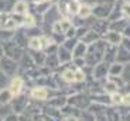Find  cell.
Returning <instances> with one entry per match:
<instances>
[{
	"instance_id": "obj_5",
	"label": "cell",
	"mask_w": 130,
	"mask_h": 121,
	"mask_svg": "<svg viewBox=\"0 0 130 121\" xmlns=\"http://www.w3.org/2000/svg\"><path fill=\"white\" fill-rule=\"evenodd\" d=\"M28 96L26 94H20V96H16V97H13V100H11V103H10V106H11V110H13L14 114H21V113H24L27 110V107H28Z\"/></svg>"
},
{
	"instance_id": "obj_40",
	"label": "cell",
	"mask_w": 130,
	"mask_h": 121,
	"mask_svg": "<svg viewBox=\"0 0 130 121\" xmlns=\"http://www.w3.org/2000/svg\"><path fill=\"white\" fill-rule=\"evenodd\" d=\"M120 45L123 46V48H126V49H129V51H130V38H126V37H123V39H122Z\"/></svg>"
},
{
	"instance_id": "obj_49",
	"label": "cell",
	"mask_w": 130,
	"mask_h": 121,
	"mask_svg": "<svg viewBox=\"0 0 130 121\" xmlns=\"http://www.w3.org/2000/svg\"><path fill=\"white\" fill-rule=\"evenodd\" d=\"M0 121H3V118H2V117H0Z\"/></svg>"
},
{
	"instance_id": "obj_14",
	"label": "cell",
	"mask_w": 130,
	"mask_h": 121,
	"mask_svg": "<svg viewBox=\"0 0 130 121\" xmlns=\"http://www.w3.org/2000/svg\"><path fill=\"white\" fill-rule=\"evenodd\" d=\"M115 62L122 63V65H126L130 62V51L126 48H123L122 45L117 46V54H116V61Z\"/></svg>"
},
{
	"instance_id": "obj_20",
	"label": "cell",
	"mask_w": 130,
	"mask_h": 121,
	"mask_svg": "<svg viewBox=\"0 0 130 121\" xmlns=\"http://www.w3.org/2000/svg\"><path fill=\"white\" fill-rule=\"evenodd\" d=\"M68 104V97L64 94L61 96H55V97H52V99H48V106H51V107H55L58 108V110H61L64 106Z\"/></svg>"
},
{
	"instance_id": "obj_42",
	"label": "cell",
	"mask_w": 130,
	"mask_h": 121,
	"mask_svg": "<svg viewBox=\"0 0 130 121\" xmlns=\"http://www.w3.org/2000/svg\"><path fill=\"white\" fill-rule=\"evenodd\" d=\"M122 106L130 107V93H126V94H123V104H122Z\"/></svg>"
},
{
	"instance_id": "obj_41",
	"label": "cell",
	"mask_w": 130,
	"mask_h": 121,
	"mask_svg": "<svg viewBox=\"0 0 130 121\" xmlns=\"http://www.w3.org/2000/svg\"><path fill=\"white\" fill-rule=\"evenodd\" d=\"M3 121H19V115L14 114V113H11V114H9L7 117H4Z\"/></svg>"
},
{
	"instance_id": "obj_34",
	"label": "cell",
	"mask_w": 130,
	"mask_h": 121,
	"mask_svg": "<svg viewBox=\"0 0 130 121\" xmlns=\"http://www.w3.org/2000/svg\"><path fill=\"white\" fill-rule=\"evenodd\" d=\"M78 41H79L78 38H67L64 41V44H62V46H65L68 51H71V52H72V49H74L75 45L78 44Z\"/></svg>"
},
{
	"instance_id": "obj_17",
	"label": "cell",
	"mask_w": 130,
	"mask_h": 121,
	"mask_svg": "<svg viewBox=\"0 0 130 121\" xmlns=\"http://www.w3.org/2000/svg\"><path fill=\"white\" fill-rule=\"evenodd\" d=\"M20 65H21V68H23L27 73L34 70V69L37 68V65L34 63V61H32V58H31V55H30V54H26V52H24L23 58L20 59Z\"/></svg>"
},
{
	"instance_id": "obj_13",
	"label": "cell",
	"mask_w": 130,
	"mask_h": 121,
	"mask_svg": "<svg viewBox=\"0 0 130 121\" xmlns=\"http://www.w3.org/2000/svg\"><path fill=\"white\" fill-rule=\"evenodd\" d=\"M123 39V35L120 33H115V31H107L106 34L103 35V41L109 45H116L119 46Z\"/></svg>"
},
{
	"instance_id": "obj_44",
	"label": "cell",
	"mask_w": 130,
	"mask_h": 121,
	"mask_svg": "<svg viewBox=\"0 0 130 121\" xmlns=\"http://www.w3.org/2000/svg\"><path fill=\"white\" fill-rule=\"evenodd\" d=\"M120 114H122V121H130V110L120 113Z\"/></svg>"
},
{
	"instance_id": "obj_33",
	"label": "cell",
	"mask_w": 130,
	"mask_h": 121,
	"mask_svg": "<svg viewBox=\"0 0 130 121\" xmlns=\"http://www.w3.org/2000/svg\"><path fill=\"white\" fill-rule=\"evenodd\" d=\"M110 96V102H112V106H122L123 104V94L119 92L113 93V94H109Z\"/></svg>"
},
{
	"instance_id": "obj_3",
	"label": "cell",
	"mask_w": 130,
	"mask_h": 121,
	"mask_svg": "<svg viewBox=\"0 0 130 121\" xmlns=\"http://www.w3.org/2000/svg\"><path fill=\"white\" fill-rule=\"evenodd\" d=\"M68 104L76 107L78 110H88L92 104V100L88 94L81 92H76V93H72L71 96L68 97Z\"/></svg>"
},
{
	"instance_id": "obj_45",
	"label": "cell",
	"mask_w": 130,
	"mask_h": 121,
	"mask_svg": "<svg viewBox=\"0 0 130 121\" xmlns=\"http://www.w3.org/2000/svg\"><path fill=\"white\" fill-rule=\"evenodd\" d=\"M95 121H107V118L105 115V113L103 114H96L95 115Z\"/></svg>"
},
{
	"instance_id": "obj_4",
	"label": "cell",
	"mask_w": 130,
	"mask_h": 121,
	"mask_svg": "<svg viewBox=\"0 0 130 121\" xmlns=\"http://www.w3.org/2000/svg\"><path fill=\"white\" fill-rule=\"evenodd\" d=\"M61 18H62V14H61L59 7L57 6V4H51V7L42 14V23L45 24V26H50V28H51L57 21H59Z\"/></svg>"
},
{
	"instance_id": "obj_38",
	"label": "cell",
	"mask_w": 130,
	"mask_h": 121,
	"mask_svg": "<svg viewBox=\"0 0 130 121\" xmlns=\"http://www.w3.org/2000/svg\"><path fill=\"white\" fill-rule=\"evenodd\" d=\"M7 83H10L9 82V76L0 70V89H6Z\"/></svg>"
},
{
	"instance_id": "obj_6",
	"label": "cell",
	"mask_w": 130,
	"mask_h": 121,
	"mask_svg": "<svg viewBox=\"0 0 130 121\" xmlns=\"http://www.w3.org/2000/svg\"><path fill=\"white\" fill-rule=\"evenodd\" d=\"M112 7L113 4L110 3H96L95 6H92V16H95L96 18L107 20L112 13Z\"/></svg>"
},
{
	"instance_id": "obj_21",
	"label": "cell",
	"mask_w": 130,
	"mask_h": 121,
	"mask_svg": "<svg viewBox=\"0 0 130 121\" xmlns=\"http://www.w3.org/2000/svg\"><path fill=\"white\" fill-rule=\"evenodd\" d=\"M57 55H58L59 63H68L69 61H72V52L68 51L62 45H58V49H57Z\"/></svg>"
},
{
	"instance_id": "obj_15",
	"label": "cell",
	"mask_w": 130,
	"mask_h": 121,
	"mask_svg": "<svg viewBox=\"0 0 130 121\" xmlns=\"http://www.w3.org/2000/svg\"><path fill=\"white\" fill-rule=\"evenodd\" d=\"M129 21L126 18H119V20H115V21H110L109 23V31H115V33H120L123 34L124 28L127 27Z\"/></svg>"
},
{
	"instance_id": "obj_30",
	"label": "cell",
	"mask_w": 130,
	"mask_h": 121,
	"mask_svg": "<svg viewBox=\"0 0 130 121\" xmlns=\"http://www.w3.org/2000/svg\"><path fill=\"white\" fill-rule=\"evenodd\" d=\"M103 92L107 93V94H113V93L119 92V87H117V85L112 80V79L107 78L103 83Z\"/></svg>"
},
{
	"instance_id": "obj_1",
	"label": "cell",
	"mask_w": 130,
	"mask_h": 121,
	"mask_svg": "<svg viewBox=\"0 0 130 121\" xmlns=\"http://www.w3.org/2000/svg\"><path fill=\"white\" fill-rule=\"evenodd\" d=\"M107 44L105 42L103 39H99L96 42L88 45V52L85 55V63L89 68H93L98 63H101L103 61V54H105V48Z\"/></svg>"
},
{
	"instance_id": "obj_32",
	"label": "cell",
	"mask_w": 130,
	"mask_h": 121,
	"mask_svg": "<svg viewBox=\"0 0 130 121\" xmlns=\"http://www.w3.org/2000/svg\"><path fill=\"white\" fill-rule=\"evenodd\" d=\"M123 68L124 65H122V63H117V62L110 63V66H109V76H122Z\"/></svg>"
},
{
	"instance_id": "obj_10",
	"label": "cell",
	"mask_w": 130,
	"mask_h": 121,
	"mask_svg": "<svg viewBox=\"0 0 130 121\" xmlns=\"http://www.w3.org/2000/svg\"><path fill=\"white\" fill-rule=\"evenodd\" d=\"M109 20H102V18H96L93 20L91 23V27H89V30H92V31H95L96 34H99L101 37H103L105 34L109 31Z\"/></svg>"
},
{
	"instance_id": "obj_23",
	"label": "cell",
	"mask_w": 130,
	"mask_h": 121,
	"mask_svg": "<svg viewBox=\"0 0 130 121\" xmlns=\"http://www.w3.org/2000/svg\"><path fill=\"white\" fill-rule=\"evenodd\" d=\"M11 39H13V41H14V42H16L19 46H21V48H26V46H28V39H30V38H27V33H24V31H19V33L13 34Z\"/></svg>"
},
{
	"instance_id": "obj_39",
	"label": "cell",
	"mask_w": 130,
	"mask_h": 121,
	"mask_svg": "<svg viewBox=\"0 0 130 121\" xmlns=\"http://www.w3.org/2000/svg\"><path fill=\"white\" fill-rule=\"evenodd\" d=\"M72 62H74V65L76 66V68H79V69H84L85 66H86V63H85V58H74L72 59Z\"/></svg>"
},
{
	"instance_id": "obj_36",
	"label": "cell",
	"mask_w": 130,
	"mask_h": 121,
	"mask_svg": "<svg viewBox=\"0 0 130 121\" xmlns=\"http://www.w3.org/2000/svg\"><path fill=\"white\" fill-rule=\"evenodd\" d=\"M122 79L124 80V83H126V85H130V62L124 65L123 73H122Z\"/></svg>"
},
{
	"instance_id": "obj_35",
	"label": "cell",
	"mask_w": 130,
	"mask_h": 121,
	"mask_svg": "<svg viewBox=\"0 0 130 121\" xmlns=\"http://www.w3.org/2000/svg\"><path fill=\"white\" fill-rule=\"evenodd\" d=\"M79 121H95V115L89 110H82L79 114Z\"/></svg>"
},
{
	"instance_id": "obj_46",
	"label": "cell",
	"mask_w": 130,
	"mask_h": 121,
	"mask_svg": "<svg viewBox=\"0 0 130 121\" xmlns=\"http://www.w3.org/2000/svg\"><path fill=\"white\" fill-rule=\"evenodd\" d=\"M123 37H126V38H130V23L127 24V27L124 28V31H123V34H122Z\"/></svg>"
},
{
	"instance_id": "obj_8",
	"label": "cell",
	"mask_w": 130,
	"mask_h": 121,
	"mask_svg": "<svg viewBox=\"0 0 130 121\" xmlns=\"http://www.w3.org/2000/svg\"><path fill=\"white\" fill-rule=\"evenodd\" d=\"M17 69H19V62L7 58V56H3L0 59V70L3 73H6L7 76H14Z\"/></svg>"
},
{
	"instance_id": "obj_24",
	"label": "cell",
	"mask_w": 130,
	"mask_h": 121,
	"mask_svg": "<svg viewBox=\"0 0 130 121\" xmlns=\"http://www.w3.org/2000/svg\"><path fill=\"white\" fill-rule=\"evenodd\" d=\"M76 69V68H75ZM75 69H69V68H67V69H64L61 72V80L62 82H65V83H68V85H72V83H75Z\"/></svg>"
},
{
	"instance_id": "obj_19",
	"label": "cell",
	"mask_w": 130,
	"mask_h": 121,
	"mask_svg": "<svg viewBox=\"0 0 130 121\" xmlns=\"http://www.w3.org/2000/svg\"><path fill=\"white\" fill-rule=\"evenodd\" d=\"M11 11L14 14H19V16H27L28 14V3L26 0H17Z\"/></svg>"
},
{
	"instance_id": "obj_47",
	"label": "cell",
	"mask_w": 130,
	"mask_h": 121,
	"mask_svg": "<svg viewBox=\"0 0 130 121\" xmlns=\"http://www.w3.org/2000/svg\"><path fill=\"white\" fill-rule=\"evenodd\" d=\"M4 56V52H3V45H2V42H0V59Z\"/></svg>"
},
{
	"instance_id": "obj_28",
	"label": "cell",
	"mask_w": 130,
	"mask_h": 121,
	"mask_svg": "<svg viewBox=\"0 0 130 121\" xmlns=\"http://www.w3.org/2000/svg\"><path fill=\"white\" fill-rule=\"evenodd\" d=\"M44 66H47L48 69H55L57 66H59V59H58L57 52L55 54H48V55H47Z\"/></svg>"
},
{
	"instance_id": "obj_9",
	"label": "cell",
	"mask_w": 130,
	"mask_h": 121,
	"mask_svg": "<svg viewBox=\"0 0 130 121\" xmlns=\"http://www.w3.org/2000/svg\"><path fill=\"white\" fill-rule=\"evenodd\" d=\"M72 27V21L69 18H61L59 21H57L54 26L51 27V31L52 34H55V35H64L67 34L69 28Z\"/></svg>"
},
{
	"instance_id": "obj_11",
	"label": "cell",
	"mask_w": 130,
	"mask_h": 121,
	"mask_svg": "<svg viewBox=\"0 0 130 121\" xmlns=\"http://www.w3.org/2000/svg\"><path fill=\"white\" fill-rule=\"evenodd\" d=\"M23 87H24V79L21 78V76H13V79L10 80L9 87H7V89H9L10 93L13 94V97H16V96L21 94Z\"/></svg>"
},
{
	"instance_id": "obj_25",
	"label": "cell",
	"mask_w": 130,
	"mask_h": 121,
	"mask_svg": "<svg viewBox=\"0 0 130 121\" xmlns=\"http://www.w3.org/2000/svg\"><path fill=\"white\" fill-rule=\"evenodd\" d=\"M81 111L82 110H78L76 107H74V106H71V104H67V106H64V107L61 108V113H62L64 117H76V118H79Z\"/></svg>"
},
{
	"instance_id": "obj_2",
	"label": "cell",
	"mask_w": 130,
	"mask_h": 121,
	"mask_svg": "<svg viewBox=\"0 0 130 121\" xmlns=\"http://www.w3.org/2000/svg\"><path fill=\"white\" fill-rule=\"evenodd\" d=\"M3 45V52H4V56L7 58L13 59L16 62H20V59L23 58L24 55V51L21 46H19L13 39H9V41H3L2 42Z\"/></svg>"
},
{
	"instance_id": "obj_31",
	"label": "cell",
	"mask_w": 130,
	"mask_h": 121,
	"mask_svg": "<svg viewBox=\"0 0 130 121\" xmlns=\"http://www.w3.org/2000/svg\"><path fill=\"white\" fill-rule=\"evenodd\" d=\"M13 100V94L9 89H0V104H10Z\"/></svg>"
},
{
	"instance_id": "obj_12",
	"label": "cell",
	"mask_w": 130,
	"mask_h": 121,
	"mask_svg": "<svg viewBox=\"0 0 130 121\" xmlns=\"http://www.w3.org/2000/svg\"><path fill=\"white\" fill-rule=\"evenodd\" d=\"M30 97H31L32 100L44 102V100L50 99V90H48V87H44V86H36V87L31 89Z\"/></svg>"
},
{
	"instance_id": "obj_37",
	"label": "cell",
	"mask_w": 130,
	"mask_h": 121,
	"mask_svg": "<svg viewBox=\"0 0 130 121\" xmlns=\"http://www.w3.org/2000/svg\"><path fill=\"white\" fill-rule=\"evenodd\" d=\"M122 17L126 18L127 21L130 20V0H127L123 4V7H122Z\"/></svg>"
},
{
	"instance_id": "obj_43",
	"label": "cell",
	"mask_w": 130,
	"mask_h": 121,
	"mask_svg": "<svg viewBox=\"0 0 130 121\" xmlns=\"http://www.w3.org/2000/svg\"><path fill=\"white\" fill-rule=\"evenodd\" d=\"M42 121H61V120H58V118H55V117H51V115H47V114H42V118H41Z\"/></svg>"
},
{
	"instance_id": "obj_48",
	"label": "cell",
	"mask_w": 130,
	"mask_h": 121,
	"mask_svg": "<svg viewBox=\"0 0 130 121\" xmlns=\"http://www.w3.org/2000/svg\"><path fill=\"white\" fill-rule=\"evenodd\" d=\"M32 3H42V2H52V0H30Z\"/></svg>"
},
{
	"instance_id": "obj_7",
	"label": "cell",
	"mask_w": 130,
	"mask_h": 121,
	"mask_svg": "<svg viewBox=\"0 0 130 121\" xmlns=\"http://www.w3.org/2000/svg\"><path fill=\"white\" fill-rule=\"evenodd\" d=\"M109 66H110V63L105 62V61H102L101 63H98L96 66H93L92 68V79L93 80H106L107 76H109Z\"/></svg>"
},
{
	"instance_id": "obj_29",
	"label": "cell",
	"mask_w": 130,
	"mask_h": 121,
	"mask_svg": "<svg viewBox=\"0 0 130 121\" xmlns=\"http://www.w3.org/2000/svg\"><path fill=\"white\" fill-rule=\"evenodd\" d=\"M76 16H78L79 18H82V20H88L89 17L92 16V6L88 4V3L81 4V9H79V11H78Z\"/></svg>"
},
{
	"instance_id": "obj_27",
	"label": "cell",
	"mask_w": 130,
	"mask_h": 121,
	"mask_svg": "<svg viewBox=\"0 0 130 121\" xmlns=\"http://www.w3.org/2000/svg\"><path fill=\"white\" fill-rule=\"evenodd\" d=\"M31 58H32V61H34V63H36L37 66H44L47 54L44 52V51H32Z\"/></svg>"
},
{
	"instance_id": "obj_22",
	"label": "cell",
	"mask_w": 130,
	"mask_h": 121,
	"mask_svg": "<svg viewBox=\"0 0 130 121\" xmlns=\"http://www.w3.org/2000/svg\"><path fill=\"white\" fill-rule=\"evenodd\" d=\"M86 52H88V45L84 44L82 41H78V44L72 49V59L74 58H85Z\"/></svg>"
},
{
	"instance_id": "obj_18",
	"label": "cell",
	"mask_w": 130,
	"mask_h": 121,
	"mask_svg": "<svg viewBox=\"0 0 130 121\" xmlns=\"http://www.w3.org/2000/svg\"><path fill=\"white\" fill-rule=\"evenodd\" d=\"M116 54H117V46L116 45H109L107 44L105 48V54H103V61L107 63H113L116 61Z\"/></svg>"
},
{
	"instance_id": "obj_16",
	"label": "cell",
	"mask_w": 130,
	"mask_h": 121,
	"mask_svg": "<svg viewBox=\"0 0 130 121\" xmlns=\"http://www.w3.org/2000/svg\"><path fill=\"white\" fill-rule=\"evenodd\" d=\"M107 121H122V114L120 110L116 107V106H107L106 111H105Z\"/></svg>"
},
{
	"instance_id": "obj_26",
	"label": "cell",
	"mask_w": 130,
	"mask_h": 121,
	"mask_svg": "<svg viewBox=\"0 0 130 121\" xmlns=\"http://www.w3.org/2000/svg\"><path fill=\"white\" fill-rule=\"evenodd\" d=\"M99 39H101V35H99V34H96L95 31H92V30H88V33L85 34L79 41H82V42L86 44V45H91V44L96 42Z\"/></svg>"
}]
</instances>
